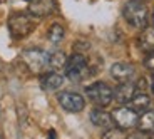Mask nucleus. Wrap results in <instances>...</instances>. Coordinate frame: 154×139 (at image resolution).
Masks as SVG:
<instances>
[{
    "instance_id": "nucleus-6",
    "label": "nucleus",
    "mask_w": 154,
    "mask_h": 139,
    "mask_svg": "<svg viewBox=\"0 0 154 139\" xmlns=\"http://www.w3.org/2000/svg\"><path fill=\"white\" fill-rule=\"evenodd\" d=\"M112 117V122H114L116 128L122 129V131H129V129L136 128L137 126V121H139V114L136 111H132L129 106H119L116 107L111 114Z\"/></svg>"
},
{
    "instance_id": "nucleus-8",
    "label": "nucleus",
    "mask_w": 154,
    "mask_h": 139,
    "mask_svg": "<svg viewBox=\"0 0 154 139\" xmlns=\"http://www.w3.org/2000/svg\"><path fill=\"white\" fill-rule=\"evenodd\" d=\"M57 10L55 0H32L29 2V14L34 19H44V17L52 15Z\"/></svg>"
},
{
    "instance_id": "nucleus-9",
    "label": "nucleus",
    "mask_w": 154,
    "mask_h": 139,
    "mask_svg": "<svg viewBox=\"0 0 154 139\" xmlns=\"http://www.w3.org/2000/svg\"><path fill=\"white\" fill-rule=\"evenodd\" d=\"M137 94V84L132 81L129 82H119V85L112 89V96L114 99L119 102L121 106L122 104H129V100Z\"/></svg>"
},
{
    "instance_id": "nucleus-4",
    "label": "nucleus",
    "mask_w": 154,
    "mask_h": 139,
    "mask_svg": "<svg viewBox=\"0 0 154 139\" xmlns=\"http://www.w3.org/2000/svg\"><path fill=\"white\" fill-rule=\"evenodd\" d=\"M66 77L72 82H81L87 77L89 74V67H87V59H85L84 54H72L70 57H67L66 60Z\"/></svg>"
},
{
    "instance_id": "nucleus-24",
    "label": "nucleus",
    "mask_w": 154,
    "mask_h": 139,
    "mask_svg": "<svg viewBox=\"0 0 154 139\" xmlns=\"http://www.w3.org/2000/svg\"><path fill=\"white\" fill-rule=\"evenodd\" d=\"M0 139H2V136H0Z\"/></svg>"
},
{
    "instance_id": "nucleus-13",
    "label": "nucleus",
    "mask_w": 154,
    "mask_h": 139,
    "mask_svg": "<svg viewBox=\"0 0 154 139\" xmlns=\"http://www.w3.org/2000/svg\"><path fill=\"white\" fill-rule=\"evenodd\" d=\"M137 45L146 54L154 52V27H147V25L143 27V30L137 37Z\"/></svg>"
},
{
    "instance_id": "nucleus-23",
    "label": "nucleus",
    "mask_w": 154,
    "mask_h": 139,
    "mask_svg": "<svg viewBox=\"0 0 154 139\" xmlns=\"http://www.w3.org/2000/svg\"><path fill=\"white\" fill-rule=\"evenodd\" d=\"M23 2H32V0H23Z\"/></svg>"
},
{
    "instance_id": "nucleus-12",
    "label": "nucleus",
    "mask_w": 154,
    "mask_h": 139,
    "mask_svg": "<svg viewBox=\"0 0 154 139\" xmlns=\"http://www.w3.org/2000/svg\"><path fill=\"white\" fill-rule=\"evenodd\" d=\"M62 84H64V77H62L57 70L45 72V74H42V77H40V85H42V89H45V91L60 89Z\"/></svg>"
},
{
    "instance_id": "nucleus-16",
    "label": "nucleus",
    "mask_w": 154,
    "mask_h": 139,
    "mask_svg": "<svg viewBox=\"0 0 154 139\" xmlns=\"http://www.w3.org/2000/svg\"><path fill=\"white\" fill-rule=\"evenodd\" d=\"M66 54L64 52H60V50H54V52H50L49 54V66H47V69L50 70H60L64 69V66H66Z\"/></svg>"
},
{
    "instance_id": "nucleus-1",
    "label": "nucleus",
    "mask_w": 154,
    "mask_h": 139,
    "mask_svg": "<svg viewBox=\"0 0 154 139\" xmlns=\"http://www.w3.org/2000/svg\"><path fill=\"white\" fill-rule=\"evenodd\" d=\"M122 15L126 22L134 29H143L147 25V5L143 0H127L122 7Z\"/></svg>"
},
{
    "instance_id": "nucleus-10",
    "label": "nucleus",
    "mask_w": 154,
    "mask_h": 139,
    "mask_svg": "<svg viewBox=\"0 0 154 139\" xmlns=\"http://www.w3.org/2000/svg\"><path fill=\"white\" fill-rule=\"evenodd\" d=\"M136 76V69L129 62H116L111 67V77L117 82H129Z\"/></svg>"
},
{
    "instance_id": "nucleus-5",
    "label": "nucleus",
    "mask_w": 154,
    "mask_h": 139,
    "mask_svg": "<svg viewBox=\"0 0 154 139\" xmlns=\"http://www.w3.org/2000/svg\"><path fill=\"white\" fill-rule=\"evenodd\" d=\"M85 96H87L89 100H91L92 104H96L97 107H107L112 100H114L112 89L102 81H97V82H94V84L87 85V87H85Z\"/></svg>"
},
{
    "instance_id": "nucleus-15",
    "label": "nucleus",
    "mask_w": 154,
    "mask_h": 139,
    "mask_svg": "<svg viewBox=\"0 0 154 139\" xmlns=\"http://www.w3.org/2000/svg\"><path fill=\"white\" fill-rule=\"evenodd\" d=\"M137 128H139V131L147 132V134H152L154 132V111H149V109H147L146 112L139 114Z\"/></svg>"
},
{
    "instance_id": "nucleus-11",
    "label": "nucleus",
    "mask_w": 154,
    "mask_h": 139,
    "mask_svg": "<svg viewBox=\"0 0 154 139\" xmlns=\"http://www.w3.org/2000/svg\"><path fill=\"white\" fill-rule=\"evenodd\" d=\"M89 119H91V122H92L94 126H97V128H100V129H111V128H114V122H112L111 114H107V112L102 111L100 107L92 109L91 114H89Z\"/></svg>"
},
{
    "instance_id": "nucleus-22",
    "label": "nucleus",
    "mask_w": 154,
    "mask_h": 139,
    "mask_svg": "<svg viewBox=\"0 0 154 139\" xmlns=\"http://www.w3.org/2000/svg\"><path fill=\"white\" fill-rule=\"evenodd\" d=\"M152 23H154V12H152Z\"/></svg>"
},
{
    "instance_id": "nucleus-17",
    "label": "nucleus",
    "mask_w": 154,
    "mask_h": 139,
    "mask_svg": "<svg viewBox=\"0 0 154 139\" xmlns=\"http://www.w3.org/2000/svg\"><path fill=\"white\" fill-rule=\"evenodd\" d=\"M64 35H66V29L60 23H52L47 30V39L52 44H60L64 40Z\"/></svg>"
},
{
    "instance_id": "nucleus-14",
    "label": "nucleus",
    "mask_w": 154,
    "mask_h": 139,
    "mask_svg": "<svg viewBox=\"0 0 154 139\" xmlns=\"http://www.w3.org/2000/svg\"><path fill=\"white\" fill-rule=\"evenodd\" d=\"M129 104H131L129 107H131L132 111H136L137 114H143V112H146L147 109L151 107V97L147 96V94H136V96L129 100Z\"/></svg>"
},
{
    "instance_id": "nucleus-20",
    "label": "nucleus",
    "mask_w": 154,
    "mask_h": 139,
    "mask_svg": "<svg viewBox=\"0 0 154 139\" xmlns=\"http://www.w3.org/2000/svg\"><path fill=\"white\" fill-rule=\"evenodd\" d=\"M49 139H57V134H55L54 131H50L49 132Z\"/></svg>"
},
{
    "instance_id": "nucleus-21",
    "label": "nucleus",
    "mask_w": 154,
    "mask_h": 139,
    "mask_svg": "<svg viewBox=\"0 0 154 139\" xmlns=\"http://www.w3.org/2000/svg\"><path fill=\"white\" fill-rule=\"evenodd\" d=\"M151 85H152V92H154V74H152V79H151Z\"/></svg>"
},
{
    "instance_id": "nucleus-19",
    "label": "nucleus",
    "mask_w": 154,
    "mask_h": 139,
    "mask_svg": "<svg viewBox=\"0 0 154 139\" xmlns=\"http://www.w3.org/2000/svg\"><path fill=\"white\" fill-rule=\"evenodd\" d=\"M144 66H146L147 69L154 70V52H151V54H146V59H144Z\"/></svg>"
},
{
    "instance_id": "nucleus-18",
    "label": "nucleus",
    "mask_w": 154,
    "mask_h": 139,
    "mask_svg": "<svg viewBox=\"0 0 154 139\" xmlns=\"http://www.w3.org/2000/svg\"><path fill=\"white\" fill-rule=\"evenodd\" d=\"M102 139H126V131H122V129H119V128L106 129Z\"/></svg>"
},
{
    "instance_id": "nucleus-3",
    "label": "nucleus",
    "mask_w": 154,
    "mask_h": 139,
    "mask_svg": "<svg viewBox=\"0 0 154 139\" xmlns=\"http://www.w3.org/2000/svg\"><path fill=\"white\" fill-rule=\"evenodd\" d=\"M49 54L50 52H47L44 49L30 47V49L23 50L20 57H22V62L25 64V67L32 74H42L49 66Z\"/></svg>"
},
{
    "instance_id": "nucleus-7",
    "label": "nucleus",
    "mask_w": 154,
    "mask_h": 139,
    "mask_svg": "<svg viewBox=\"0 0 154 139\" xmlns=\"http://www.w3.org/2000/svg\"><path fill=\"white\" fill-rule=\"evenodd\" d=\"M57 100H59V104H60V107L67 112H81L85 107L84 96H81V94H77V92H69V91L59 92Z\"/></svg>"
},
{
    "instance_id": "nucleus-2",
    "label": "nucleus",
    "mask_w": 154,
    "mask_h": 139,
    "mask_svg": "<svg viewBox=\"0 0 154 139\" xmlns=\"http://www.w3.org/2000/svg\"><path fill=\"white\" fill-rule=\"evenodd\" d=\"M35 22L34 17L30 14H23V12H17L14 15H10L8 19V30L14 39H25L34 32Z\"/></svg>"
}]
</instances>
